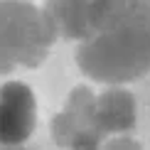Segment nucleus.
I'll list each match as a JSON object with an SVG mask.
<instances>
[{
  "instance_id": "obj_1",
  "label": "nucleus",
  "mask_w": 150,
  "mask_h": 150,
  "mask_svg": "<svg viewBox=\"0 0 150 150\" xmlns=\"http://www.w3.org/2000/svg\"><path fill=\"white\" fill-rule=\"evenodd\" d=\"M89 22L76 49L84 76L128 84L150 71V0H89Z\"/></svg>"
},
{
  "instance_id": "obj_2",
  "label": "nucleus",
  "mask_w": 150,
  "mask_h": 150,
  "mask_svg": "<svg viewBox=\"0 0 150 150\" xmlns=\"http://www.w3.org/2000/svg\"><path fill=\"white\" fill-rule=\"evenodd\" d=\"M57 32L45 10L25 0H0V74L37 69L47 59Z\"/></svg>"
},
{
  "instance_id": "obj_3",
  "label": "nucleus",
  "mask_w": 150,
  "mask_h": 150,
  "mask_svg": "<svg viewBox=\"0 0 150 150\" xmlns=\"http://www.w3.org/2000/svg\"><path fill=\"white\" fill-rule=\"evenodd\" d=\"M52 140L59 148H96L103 133L96 121V98L89 86H76L64 108L52 118Z\"/></svg>"
},
{
  "instance_id": "obj_4",
  "label": "nucleus",
  "mask_w": 150,
  "mask_h": 150,
  "mask_svg": "<svg viewBox=\"0 0 150 150\" xmlns=\"http://www.w3.org/2000/svg\"><path fill=\"white\" fill-rule=\"evenodd\" d=\"M37 126V101L22 81L0 86V148H20Z\"/></svg>"
},
{
  "instance_id": "obj_5",
  "label": "nucleus",
  "mask_w": 150,
  "mask_h": 150,
  "mask_svg": "<svg viewBox=\"0 0 150 150\" xmlns=\"http://www.w3.org/2000/svg\"><path fill=\"white\" fill-rule=\"evenodd\" d=\"M96 121L103 135L128 133L135 126V98L133 93L111 86L101 96H96Z\"/></svg>"
},
{
  "instance_id": "obj_6",
  "label": "nucleus",
  "mask_w": 150,
  "mask_h": 150,
  "mask_svg": "<svg viewBox=\"0 0 150 150\" xmlns=\"http://www.w3.org/2000/svg\"><path fill=\"white\" fill-rule=\"evenodd\" d=\"M45 15L54 27L57 37L64 40H86L91 32L89 0H45Z\"/></svg>"
}]
</instances>
